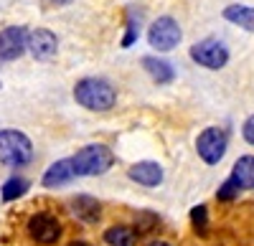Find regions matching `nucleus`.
I'll use <instances>...</instances> for the list:
<instances>
[{
	"mask_svg": "<svg viewBox=\"0 0 254 246\" xmlns=\"http://www.w3.org/2000/svg\"><path fill=\"white\" fill-rule=\"evenodd\" d=\"M239 191H242V188H239V183L229 175V178L221 183V188L216 191V198H219V200H234V198L239 196Z\"/></svg>",
	"mask_w": 254,
	"mask_h": 246,
	"instance_id": "obj_19",
	"label": "nucleus"
},
{
	"mask_svg": "<svg viewBox=\"0 0 254 246\" xmlns=\"http://www.w3.org/2000/svg\"><path fill=\"white\" fill-rule=\"evenodd\" d=\"M181 26L176 23V20L171 15H163L158 18L155 23L150 26V31H147V41H150V46L155 51H171L181 44Z\"/></svg>",
	"mask_w": 254,
	"mask_h": 246,
	"instance_id": "obj_5",
	"label": "nucleus"
},
{
	"mask_svg": "<svg viewBox=\"0 0 254 246\" xmlns=\"http://www.w3.org/2000/svg\"><path fill=\"white\" fill-rule=\"evenodd\" d=\"M137 36H140V26L135 23V18L130 15V18H127V33L122 38V49H130L135 41H137Z\"/></svg>",
	"mask_w": 254,
	"mask_h": 246,
	"instance_id": "obj_20",
	"label": "nucleus"
},
{
	"mask_svg": "<svg viewBox=\"0 0 254 246\" xmlns=\"http://www.w3.org/2000/svg\"><path fill=\"white\" fill-rule=\"evenodd\" d=\"M28 236L38 244H46V246L56 244L61 236V223H59V218H54L49 213H36L28 221Z\"/></svg>",
	"mask_w": 254,
	"mask_h": 246,
	"instance_id": "obj_8",
	"label": "nucleus"
},
{
	"mask_svg": "<svg viewBox=\"0 0 254 246\" xmlns=\"http://www.w3.org/2000/svg\"><path fill=\"white\" fill-rule=\"evenodd\" d=\"M74 99L79 101L84 109H89V112H107V109L115 107L117 92H115V87L110 84V81L89 76V79L76 81Z\"/></svg>",
	"mask_w": 254,
	"mask_h": 246,
	"instance_id": "obj_1",
	"label": "nucleus"
},
{
	"mask_svg": "<svg viewBox=\"0 0 254 246\" xmlns=\"http://www.w3.org/2000/svg\"><path fill=\"white\" fill-rule=\"evenodd\" d=\"M49 3H56V5H69L71 0H49Z\"/></svg>",
	"mask_w": 254,
	"mask_h": 246,
	"instance_id": "obj_23",
	"label": "nucleus"
},
{
	"mask_svg": "<svg viewBox=\"0 0 254 246\" xmlns=\"http://www.w3.org/2000/svg\"><path fill=\"white\" fill-rule=\"evenodd\" d=\"M104 241L110 246H135L137 241V231L130 226H110L104 231Z\"/></svg>",
	"mask_w": 254,
	"mask_h": 246,
	"instance_id": "obj_16",
	"label": "nucleus"
},
{
	"mask_svg": "<svg viewBox=\"0 0 254 246\" xmlns=\"http://www.w3.org/2000/svg\"><path fill=\"white\" fill-rule=\"evenodd\" d=\"M28 49V33L23 26H8L0 31V58L3 61H15L23 56Z\"/></svg>",
	"mask_w": 254,
	"mask_h": 246,
	"instance_id": "obj_7",
	"label": "nucleus"
},
{
	"mask_svg": "<svg viewBox=\"0 0 254 246\" xmlns=\"http://www.w3.org/2000/svg\"><path fill=\"white\" fill-rule=\"evenodd\" d=\"M71 162L76 175H102L115 165V155L104 145H87L71 157Z\"/></svg>",
	"mask_w": 254,
	"mask_h": 246,
	"instance_id": "obj_3",
	"label": "nucleus"
},
{
	"mask_svg": "<svg viewBox=\"0 0 254 246\" xmlns=\"http://www.w3.org/2000/svg\"><path fill=\"white\" fill-rule=\"evenodd\" d=\"M69 208H71V213H74L79 221H84V223H97L99 216H102L99 200L92 198V196H76V198H71Z\"/></svg>",
	"mask_w": 254,
	"mask_h": 246,
	"instance_id": "obj_12",
	"label": "nucleus"
},
{
	"mask_svg": "<svg viewBox=\"0 0 254 246\" xmlns=\"http://www.w3.org/2000/svg\"><path fill=\"white\" fill-rule=\"evenodd\" d=\"M69 246H92V244H87V241H74V244H69Z\"/></svg>",
	"mask_w": 254,
	"mask_h": 246,
	"instance_id": "obj_24",
	"label": "nucleus"
},
{
	"mask_svg": "<svg viewBox=\"0 0 254 246\" xmlns=\"http://www.w3.org/2000/svg\"><path fill=\"white\" fill-rule=\"evenodd\" d=\"M142 66H145V71L153 76V81H158V84H171L173 81V66L168 64V61H163V58H155V56H145L142 58Z\"/></svg>",
	"mask_w": 254,
	"mask_h": 246,
	"instance_id": "obj_13",
	"label": "nucleus"
},
{
	"mask_svg": "<svg viewBox=\"0 0 254 246\" xmlns=\"http://www.w3.org/2000/svg\"><path fill=\"white\" fill-rule=\"evenodd\" d=\"M242 135H244V140L249 142V145H254V114L244 122V127H242Z\"/></svg>",
	"mask_w": 254,
	"mask_h": 246,
	"instance_id": "obj_21",
	"label": "nucleus"
},
{
	"mask_svg": "<svg viewBox=\"0 0 254 246\" xmlns=\"http://www.w3.org/2000/svg\"><path fill=\"white\" fill-rule=\"evenodd\" d=\"M147 246H171V244H168V241H150Z\"/></svg>",
	"mask_w": 254,
	"mask_h": 246,
	"instance_id": "obj_22",
	"label": "nucleus"
},
{
	"mask_svg": "<svg viewBox=\"0 0 254 246\" xmlns=\"http://www.w3.org/2000/svg\"><path fill=\"white\" fill-rule=\"evenodd\" d=\"M33 160V142L18 130L0 132V162L8 168H23Z\"/></svg>",
	"mask_w": 254,
	"mask_h": 246,
	"instance_id": "obj_2",
	"label": "nucleus"
},
{
	"mask_svg": "<svg viewBox=\"0 0 254 246\" xmlns=\"http://www.w3.org/2000/svg\"><path fill=\"white\" fill-rule=\"evenodd\" d=\"M127 175H130V180L140 183V186H145V188H155V186L163 183V168L158 165V162H153V160L135 162V165L127 170Z\"/></svg>",
	"mask_w": 254,
	"mask_h": 246,
	"instance_id": "obj_10",
	"label": "nucleus"
},
{
	"mask_svg": "<svg viewBox=\"0 0 254 246\" xmlns=\"http://www.w3.org/2000/svg\"><path fill=\"white\" fill-rule=\"evenodd\" d=\"M28 193V180L26 178H8L5 180V186H3V200H18L20 196H26Z\"/></svg>",
	"mask_w": 254,
	"mask_h": 246,
	"instance_id": "obj_17",
	"label": "nucleus"
},
{
	"mask_svg": "<svg viewBox=\"0 0 254 246\" xmlns=\"http://www.w3.org/2000/svg\"><path fill=\"white\" fill-rule=\"evenodd\" d=\"M224 18L231 20L234 26H242L244 31L254 33V8H249V5H229L224 10Z\"/></svg>",
	"mask_w": 254,
	"mask_h": 246,
	"instance_id": "obj_15",
	"label": "nucleus"
},
{
	"mask_svg": "<svg viewBox=\"0 0 254 246\" xmlns=\"http://www.w3.org/2000/svg\"><path fill=\"white\" fill-rule=\"evenodd\" d=\"M190 221H193L196 234L206 236V231H208V211H206V206H196L193 211H190Z\"/></svg>",
	"mask_w": 254,
	"mask_h": 246,
	"instance_id": "obj_18",
	"label": "nucleus"
},
{
	"mask_svg": "<svg viewBox=\"0 0 254 246\" xmlns=\"http://www.w3.org/2000/svg\"><path fill=\"white\" fill-rule=\"evenodd\" d=\"M231 178L239 183V188H254V155H244L234 162Z\"/></svg>",
	"mask_w": 254,
	"mask_h": 246,
	"instance_id": "obj_14",
	"label": "nucleus"
},
{
	"mask_svg": "<svg viewBox=\"0 0 254 246\" xmlns=\"http://www.w3.org/2000/svg\"><path fill=\"white\" fill-rule=\"evenodd\" d=\"M190 58L196 61L198 66H206V69H221L226 66L229 61V51L221 41L216 38H203L198 44L190 46Z\"/></svg>",
	"mask_w": 254,
	"mask_h": 246,
	"instance_id": "obj_6",
	"label": "nucleus"
},
{
	"mask_svg": "<svg viewBox=\"0 0 254 246\" xmlns=\"http://www.w3.org/2000/svg\"><path fill=\"white\" fill-rule=\"evenodd\" d=\"M226 145H229V137L221 127H206L198 140H196V150L198 157L206 162V165H216L221 162V157L226 155Z\"/></svg>",
	"mask_w": 254,
	"mask_h": 246,
	"instance_id": "obj_4",
	"label": "nucleus"
},
{
	"mask_svg": "<svg viewBox=\"0 0 254 246\" xmlns=\"http://www.w3.org/2000/svg\"><path fill=\"white\" fill-rule=\"evenodd\" d=\"M56 49H59V41L51 31L46 28H36L28 33V51L33 53V58L38 61H49L56 56Z\"/></svg>",
	"mask_w": 254,
	"mask_h": 246,
	"instance_id": "obj_9",
	"label": "nucleus"
},
{
	"mask_svg": "<svg viewBox=\"0 0 254 246\" xmlns=\"http://www.w3.org/2000/svg\"><path fill=\"white\" fill-rule=\"evenodd\" d=\"M74 175H76V170H74L71 157H64V160H56L44 173L41 183H44V188H59V186H66L69 180H74Z\"/></svg>",
	"mask_w": 254,
	"mask_h": 246,
	"instance_id": "obj_11",
	"label": "nucleus"
}]
</instances>
